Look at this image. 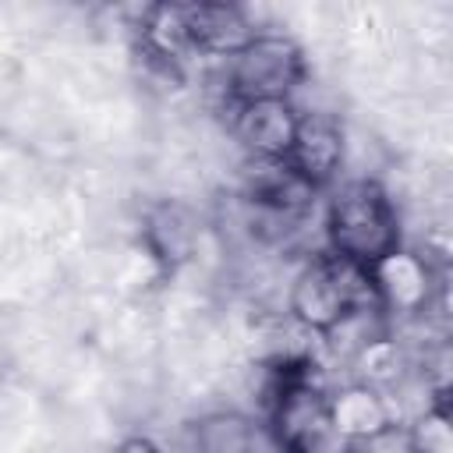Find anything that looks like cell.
<instances>
[{
  "mask_svg": "<svg viewBox=\"0 0 453 453\" xmlns=\"http://www.w3.org/2000/svg\"><path fill=\"white\" fill-rule=\"evenodd\" d=\"M216 64V85L230 106L255 99H294V88L304 78V53L283 32H258L234 57Z\"/></svg>",
  "mask_w": 453,
  "mask_h": 453,
  "instance_id": "obj_2",
  "label": "cell"
},
{
  "mask_svg": "<svg viewBox=\"0 0 453 453\" xmlns=\"http://www.w3.org/2000/svg\"><path fill=\"white\" fill-rule=\"evenodd\" d=\"M184 25L195 53L209 60H226L251 35H258L251 18L234 4H184Z\"/></svg>",
  "mask_w": 453,
  "mask_h": 453,
  "instance_id": "obj_6",
  "label": "cell"
},
{
  "mask_svg": "<svg viewBox=\"0 0 453 453\" xmlns=\"http://www.w3.org/2000/svg\"><path fill=\"white\" fill-rule=\"evenodd\" d=\"M117 453H163V446H159V442H152V439L134 435V439L120 442V446H117Z\"/></svg>",
  "mask_w": 453,
  "mask_h": 453,
  "instance_id": "obj_11",
  "label": "cell"
},
{
  "mask_svg": "<svg viewBox=\"0 0 453 453\" xmlns=\"http://www.w3.org/2000/svg\"><path fill=\"white\" fill-rule=\"evenodd\" d=\"M326 244L333 255L372 269L396 251L400 226L389 195L372 177H350L333 188L326 202Z\"/></svg>",
  "mask_w": 453,
  "mask_h": 453,
  "instance_id": "obj_1",
  "label": "cell"
},
{
  "mask_svg": "<svg viewBox=\"0 0 453 453\" xmlns=\"http://www.w3.org/2000/svg\"><path fill=\"white\" fill-rule=\"evenodd\" d=\"M149 241L159 251V258L166 262H184L195 251L198 241V226L195 219L180 209V205H159L149 216Z\"/></svg>",
  "mask_w": 453,
  "mask_h": 453,
  "instance_id": "obj_9",
  "label": "cell"
},
{
  "mask_svg": "<svg viewBox=\"0 0 453 453\" xmlns=\"http://www.w3.org/2000/svg\"><path fill=\"white\" fill-rule=\"evenodd\" d=\"M329 428L347 442L375 435V432L389 428V403L368 386L343 389V393L329 396Z\"/></svg>",
  "mask_w": 453,
  "mask_h": 453,
  "instance_id": "obj_8",
  "label": "cell"
},
{
  "mask_svg": "<svg viewBox=\"0 0 453 453\" xmlns=\"http://www.w3.org/2000/svg\"><path fill=\"white\" fill-rule=\"evenodd\" d=\"M368 276H372V287H375V297H379L382 308H393V311H403V315L425 311L428 290H432V273H428L425 255L396 248L386 258H379L368 269Z\"/></svg>",
  "mask_w": 453,
  "mask_h": 453,
  "instance_id": "obj_7",
  "label": "cell"
},
{
  "mask_svg": "<svg viewBox=\"0 0 453 453\" xmlns=\"http://www.w3.org/2000/svg\"><path fill=\"white\" fill-rule=\"evenodd\" d=\"M411 435V446L414 453H449L453 449V439H449V425H446V411L442 407H425L414 421V432Z\"/></svg>",
  "mask_w": 453,
  "mask_h": 453,
  "instance_id": "obj_10",
  "label": "cell"
},
{
  "mask_svg": "<svg viewBox=\"0 0 453 453\" xmlns=\"http://www.w3.org/2000/svg\"><path fill=\"white\" fill-rule=\"evenodd\" d=\"M301 110L294 99H255L230 106V131L248 159H287Z\"/></svg>",
  "mask_w": 453,
  "mask_h": 453,
  "instance_id": "obj_4",
  "label": "cell"
},
{
  "mask_svg": "<svg viewBox=\"0 0 453 453\" xmlns=\"http://www.w3.org/2000/svg\"><path fill=\"white\" fill-rule=\"evenodd\" d=\"M343 152H347L343 131L329 113H301V124H297L294 145L287 152V163L311 188H322V184L336 180V173L343 166Z\"/></svg>",
  "mask_w": 453,
  "mask_h": 453,
  "instance_id": "obj_5",
  "label": "cell"
},
{
  "mask_svg": "<svg viewBox=\"0 0 453 453\" xmlns=\"http://www.w3.org/2000/svg\"><path fill=\"white\" fill-rule=\"evenodd\" d=\"M350 308H382L365 265H354V262L326 251L297 273V280L290 287V311L308 329L326 333Z\"/></svg>",
  "mask_w": 453,
  "mask_h": 453,
  "instance_id": "obj_3",
  "label": "cell"
}]
</instances>
